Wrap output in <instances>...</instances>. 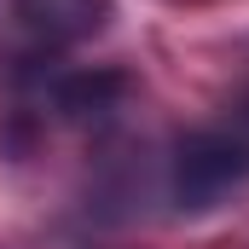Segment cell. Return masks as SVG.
<instances>
[{
    "label": "cell",
    "instance_id": "obj_1",
    "mask_svg": "<svg viewBox=\"0 0 249 249\" xmlns=\"http://www.w3.org/2000/svg\"><path fill=\"white\" fill-rule=\"evenodd\" d=\"M249 180V105H238L226 122L197 127L174 151V197L180 209H214L220 197Z\"/></svg>",
    "mask_w": 249,
    "mask_h": 249
},
{
    "label": "cell",
    "instance_id": "obj_2",
    "mask_svg": "<svg viewBox=\"0 0 249 249\" xmlns=\"http://www.w3.org/2000/svg\"><path fill=\"white\" fill-rule=\"evenodd\" d=\"M110 0H12V23L41 47V53H70L87 47L93 35L110 29Z\"/></svg>",
    "mask_w": 249,
    "mask_h": 249
}]
</instances>
